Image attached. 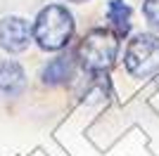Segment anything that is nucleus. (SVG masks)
I'll use <instances>...</instances> for the list:
<instances>
[{
	"instance_id": "f257e3e1",
	"label": "nucleus",
	"mask_w": 159,
	"mask_h": 156,
	"mask_svg": "<svg viewBox=\"0 0 159 156\" xmlns=\"http://www.w3.org/2000/svg\"><path fill=\"white\" fill-rule=\"evenodd\" d=\"M74 36V17L62 5H48L40 10L33 24V38L43 50H60Z\"/></svg>"
},
{
	"instance_id": "1a4fd4ad",
	"label": "nucleus",
	"mask_w": 159,
	"mask_h": 156,
	"mask_svg": "<svg viewBox=\"0 0 159 156\" xmlns=\"http://www.w3.org/2000/svg\"><path fill=\"white\" fill-rule=\"evenodd\" d=\"M71 2H86V0H71Z\"/></svg>"
},
{
	"instance_id": "7ed1b4c3",
	"label": "nucleus",
	"mask_w": 159,
	"mask_h": 156,
	"mask_svg": "<svg viewBox=\"0 0 159 156\" xmlns=\"http://www.w3.org/2000/svg\"><path fill=\"white\" fill-rule=\"evenodd\" d=\"M126 69L135 78H150L159 71V38L152 33H138L126 47Z\"/></svg>"
},
{
	"instance_id": "f03ea898",
	"label": "nucleus",
	"mask_w": 159,
	"mask_h": 156,
	"mask_svg": "<svg viewBox=\"0 0 159 156\" xmlns=\"http://www.w3.org/2000/svg\"><path fill=\"white\" fill-rule=\"evenodd\" d=\"M116 50H119V43L109 31L105 28H95L81 40L79 45V59H81V66L88 69L93 73H100L109 69L116 59Z\"/></svg>"
},
{
	"instance_id": "6e6552de",
	"label": "nucleus",
	"mask_w": 159,
	"mask_h": 156,
	"mask_svg": "<svg viewBox=\"0 0 159 156\" xmlns=\"http://www.w3.org/2000/svg\"><path fill=\"white\" fill-rule=\"evenodd\" d=\"M145 17L154 28H159V0H147L145 2Z\"/></svg>"
},
{
	"instance_id": "0eeeda50",
	"label": "nucleus",
	"mask_w": 159,
	"mask_h": 156,
	"mask_svg": "<svg viewBox=\"0 0 159 156\" xmlns=\"http://www.w3.org/2000/svg\"><path fill=\"white\" fill-rule=\"evenodd\" d=\"M107 17H109V21H112V26L116 28V33H128V28H131V10H128V5H124L121 0H112L109 2V10H107Z\"/></svg>"
},
{
	"instance_id": "39448f33",
	"label": "nucleus",
	"mask_w": 159,
	"mask_h": 156,
	"mask_svg": "<svg viewBox=\"0 0 159 156\" xmlns=\"http://www.w3.org/2000/svg\"><path fill=\"white\" fill-rule=\"evenodd\" d=\"M26 85V76L17 62H0V97H14Z\"/></svg>"
},
{
	"instance_id": "20e7f679",
	"label": "nucleus",
	"mask_w": 159,
	"mask_h": 156,
	"mask_svg": "<svg viewBox=\"0 0 159 156\" xmlns=\"http://www.w3.org/2000/svg\"><path fill=\"white\" fill-rule=\"evenodd\" d=\"M31 26L21 17H5L0 21V45L7 52H24L31 43Z\"/></svg>"
},
{
	"instance_id": "423d86ee",
	"label": "nucleus",
	"mask_w": 159,
	"mask_h": 156,
	"mask_svg": "<svg viewBox=\"0 0 159 156\" xmlns=\"http://www.w3.org/2000/svg\"><path fill=\"white\" fill-rule=\"evenodd\" d=\"M71 73H74V62H71V57L62 54V57L52 59V62L43 69L40 78H43V83H45V85H60V83H66V80L71 78Z\"/></svg>"
}]
</instances>
